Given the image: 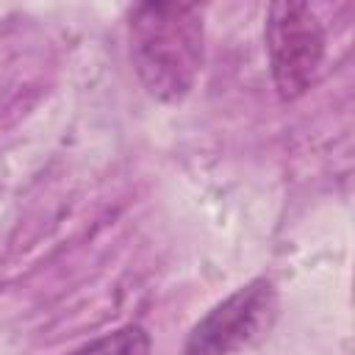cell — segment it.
I'll return each mask as SVG.
<instances>
[{
	"instance_id": "obj_1",
	"label": "cell",
	"mask_w": 355,
	"mask_h": 355,
	"mask_svg": "<svg viewBox=\"0 0 355 355\" xmlns=\"http://www.w3.org/2000/svg\"><path fill=\"white\" fill-rule=\"evenodd\" d=\"M130 61L147 89L161 103L186 97L202 69L205 22L191 3H141L128 19Z\"/></svg>"
},
{
	"instance_id": "obj_2",
	"label": "cell",
	"mask_w": 355,
	"mask_h": 355,
	"mask_svg": "<svg viewBox=\"0 0 355 355\" xmlns=\"http://www.w3.org/2000/svg\"><path fill=\"white\" fill-rule=\"evenodd\" d=\"M266 50L280 100L305 94L324 58V31L305 3H275L266 17Z\"/></svg>"
},
{
	"instance_id": "obj_3",
	"label": "cell",
	"mask_w": 355,
	"mask_h": 355,
	"mask_svg": "<svg viewBox=\"0 0 355 355\" xmlns=\"http://www.w3.org/2000/svg\"><path fill=\"white\" fill-rule=\"evenodd\" d=\"M275 316V288L252 280L211 308L191 330L183 355H233L255 341Z\"/></svg>"
},
{
	"instance_id": "obj_4",
	"label": "cell",
	"mask_w": 355,
	"mask_h": 355,
	"mask_svg": "<svg viewBox=\"0 0 355 355\" xmlns=\"http://www.w3.org/2000/svg\"><path fill=\"white\" fill-rule=\"evenodd\" d=\"M150 333L141 324H125L114 333H105L86 347L75 349L72 355H150Z\"/></svg>"
}]
</instances>
